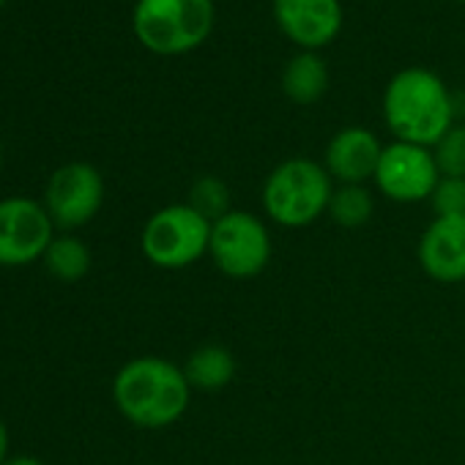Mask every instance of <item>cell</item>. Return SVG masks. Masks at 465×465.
Returning a JSON list of instances; mask_svg holds the SVG:
<instances>
[{"mask_svg":"<svg viewBox=\"0 0 465 465\" xmlns=\"http://www.w3.org/2000/svg\"><path fill=\"white\" fill-rule=\"evenodd\" d=\"M115 408L126 421L143 430H164L175 424L192 400V386L170 359L137 356L126 361L113 381Z\"/></svg>","mask_w":465,"mask_h":465,"instance_id":"6da1fadb","label":"cell"},{"mask_svg":"<svg viewBox=\"0 0 465 465\" xmlns=\"http://www.w3.org/2000/svg\"><path fill=\"white\" fill-rule=\"evenodd\" d=\"M383 118L400 143L435 148L454 126V104L443 80L430 69H402L383 94Z\"/></svg>","mask_w":465,"mask_h":465,"instance_id":"7a4b0ae2","label":"cell"},{"mask_svg":"<svg viewBox=\"0 0 465 465\" xmlns=\"http://www.w3.org/2000/svg\"><path fill=\"white\" fill-rule=\"evenodd\" d=\"M334 183L321 162L293 156L280 162L263 183L266 216L288 230L315 224L331 203Z\"/></svg>","mask_w":465,"mask_h":465,"instance_id":"3957f363","label":"cell"},{"mask_svg":"<svg viewBox=\"0 0 465 465\" xmlns=\"http://www.w3.org/2000/svg\"><path fill=\"white\" fill-rule=\"evenodd\" d=\"M211 28V0H137L134 6V34L159 55H181L200 47Z\"/></svg>","mask_w":465,"mask_h":465,"instance_id":"277c9868","label":"cell"},{"mask_svg":"<svg viewBox=\"0 0 465 465\" xmlns=\"http://www.w3.org/2000/svg\"><path fill=\"white\" fill-rule=\"evenodd\" d=\"M211 222L189 203H173L148 216L140 247L151 266L181 272L208 255Z\"/></svg>","mask_w":465,"mask_h":465,"instance_id":"5b68a950","label":"cell"},{"mask_svg":"<svg viewBox=\"0 0 465 465\" xmlns=\"http://www.w3.org/2000/svg\"><path fill=\"white\" fill-rule=\"evenodd\" d=\"M208 258L230 280H255L272 261L269 224L252 211H227L211 222Z\"/></svg>","mask_w":465,"mask_h":465,"instance_id":"8992f818","label":"cell"},{"mask_svg":"<svg viewBox=\"0 0 465 465\" xmlns=\"http://www.w3.org/2000/svg\"><path fill=\"white\" fill-rule=\"evenodd\" d=\"M55 222L31 197L0 200V266H28L50 250Z\"/></svg>","mask_w":465,"mask_h":465,"instance_id":"52a82bcc","label":"cell"},{"mask_svg":"<svg viewBox=\"0 0 465 465\" xmlns=\"http://www.w3.org/2000/svg\"><path fill=\"white\" fill-rule=\"evenodd\" d=\"M440 181L432 148L400 143L383 145L378 170H375V186L383 197L411 205L430 200L435 183Z\"/></svg>","mask_w":465,"mask_h":465,"instance_id":"ba28073f","label":"cell"},{"mask_svg":"<svg viewBox=\"0 0 465 465\" xmlns=\"http://www.w3.org/2000/svg\"><path fill=\"white\" fill-rule=\"evenodd\" d=\"M102 203H104L102 173L85 162H72L55 170L45 192V208L50 219L64 230L88 224L99 213Z\"/></svg>","mask_w":465,"mask_h":465,"instance_id":"9c48e42d","label":"cell"},{"mask_svg":"<svg viewBox=\"0 0 465 465\" xmlns=\"http://www.w3.org/2000/svg\"><path fill=\"white\" fill-rule=\"evenodd\" d=\"M416 255L430 280L465 282V216H435L421 232Z\"/></svg>","mask_w":465,"mask_h":465,"instance_id":"30bf717a","label":"cell"},{"mask_svg":"<svg viewBox=\"0 0 465 465\" xmlns=\"http://www.w3.org/2000/svg\"><path fill=\"white\" fill-rule=\"evenodd\" d=\"M280 31L307 53L326 47L342 28L340 0H274Z\"/></svg>","mask_w":465,"mask_h":465,"instance_id":"8fae6325","label":"cell"},{"mask_svg":"<svg viewBox=\"0 0 465 465\" xmlns=\"http://www.w3.org/2000/svg\"><path fill=\"white\" fill-rule=\"evenodd\" d=\"M381 153L383 145L375 132L364 126H348L329 140L323 167L337 183H367L375 178Z\"/></svg>","mask_w":465,"mask_h":465,"instance_id":"7c38bea8","label":"cell"},{"mask_svg":"<svg viewBox=\"0 0 465 465\" xmlns=\"http://www.w3.org/2000/svg\"><path fill=\"white\" fill-rule=\"evenodd\" d=\"M236 356H232L224 345H216V342H208V345H200L189 353L186 364H183V375L194 389L200 391H219L224 386H230V381L236 378Z\"/></svg>","mask_w":465,"mask_h":465,"instance_id":"4fadbf2b","label":"cell"},{"mask_svg":"<svg viewBox=\"0 0 465 465\" xmlns=\"http://www.w3.org/2000/svg\"><path fill=\"white\" fill-rule=\"evenodd\" d=\"M282 91L296 104H315L329 91V66L315 53H299L282 72Z\"/></svg>","mask_w":465,"mask_h":465,"instance_id":"5bb4252c","label":"cell"},{"mask_svg":"<svg viewBox=\"0 0 465 465\" xmlns=\"http://www.w3.org/2000/svg\"><path fill=\"white\" fill-rule=\"evenodd\" d=\"M372 213H375V197L367 189V183H340V186H334L326 216L337 227L359 230L372 219Z\"/></svg>","mask_w":465,"mask_h":465,"instance_id":"9a60e30c","label":"cell"},{"mask_svg":"<svg viewBox=\"0 0 465 465\" xmlns=\"http://www.w3.org/2000/svg\"><path fill=\"white\" fill-rule=\"evenodd\" d=\"M45 263H47V272L55 280L77 282V280H83L91 272V252H88V247L80 239L61 236L45 252Z\"/></svg>","mask_w":465,"mask_h":465,"instance_id":"2e32d148","label":"cell"},{"mask_svg":"<svg viewBox=\"0 0 465 465\" xmlns=\"http://www.w3.org/2000/svg\"><path fill=\"white\" fill-rule=\"evenodd\" d=\"M194 211H200L208 222H216L219 216H224L230 208V189L222 178L216 175H200L192 189H189V200H186Z\"/></svg>","mask_w":465,"mask_h":465,"instance_id":"e0dca14e","label":"cell"},{"mask_svg":"<svg viewBox=\"0 0 465 465\" xmlns=\"http://www.w3.org/2000/svg\"><path fill=\"white\" fill-rule=\"evenodd\" d=\"M432 156L443 178H465V126H451L432 148Z\"/></svg>","mask_w":465,"mask_h":465,"instance_id":"ac0fdd59","label":"cell"},{"mask_svg":"<svg viewBox=\"0 0 465 465\" xmlns=\"http://www.w3.org/2000/svg\"><path fill=\"white\" fill-rule=\"evenodd\" d=\"M435 216H465V178H443L430 194Z\"/></svg>","mask_w":465,"mask_h":465,"instance_id":"d6986e66","label":"cell"},{"mask_svg":"<svg viewBox=\"0 0 465 465\" xmlns=\"http://www.w3.org/2000/svg\"><path fill=\"white\" fill-rule=\"evenodd\" d=\"M6 460H9V430H6L4 419H0V465Z\"/></svg>","mask_w":465,"mask_h":465,"instance_id":"ffe728a7","label":"cell"},{"mask_svg":"<svg viewBox=\"0 0 465 465\" xmlns=\"http://www.w3.org/2000/svg\"><path fill=\"white\" fill-rule=\"evenodd\" d=\"M4 465H45L39 457H28V454H17V457H9Z\"/></svg>","mask_w":465,"mask_h":465,"instance_id":"44dd1931","label":"cell"},{"mask_svg":"<svg viewBox=\"0 0 465 465\" xmlns=\"http://www.w3.org/2000/svg\"><path fill=\"white\" fill-rule=\"evenodd\" d=\"M4 4H6V0H0V6H4Z\"/></svg>","mask_w":465,"mask_h":465,"instance_id":"7402d4cb","label":"cell"},{"mask_svg":"<svg viewBox=\"0 0 465 465\" xmlns=\"http://www.w3.org/2000/svg\"><path fill=\"white\" fill-rule=\"evenodd\" d=\"M460 4H465V0H460Z\"/></svg>","mask_w":465,"mask_h":465,"instance_id":"603a6c76","label":"cell"}]
</instances>
